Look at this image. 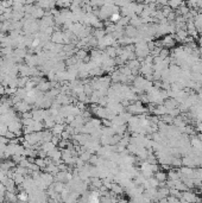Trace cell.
<instances>
[{"label": "cell", "instance_id": "obj_9", "mask_svg": "<svg viewBox=\"0 0 202 203\" xmlns=\"http://www.w3.org/2000/svg\"><path fill=\"white\" fill-rule=\"evenodd\" d=\"M64 129H66V126H64V125H62V124H56V125L54 126V129H51V133H53V135L61 137V134L63 133Z\"/></svg>", "mask_w": 202, "mask_h": 203}, {"label": "cell", "instance_id": "obj_6", "mask_svg": "<svg viewBox=\"0 0 202 203\" xmlns=\"http://www.w3.org/2000/svg\"><path fill=\"white\" fill-rule=\"evenodd\" d=\"M125 34H127L128 38H132V39H135V36H138L139 32H138V29L135 26H132V25H127L126 29H125Z\"/></svg>", "mask_w": 202, "mask_h": 203}, {"label": "cell", "instance_id": "obj_11", "mask_svg": "<svg viewBox=\"0 0 202 203\" xmlns=\"http://www.w3.org/2000/svg\"><path fill=\"white\" fill-rule=\"evenodd\" d=\"M4 200L10 203H16L18 201V196H17L14 192H8V191H6V192L4 194Z\"/></svg>", "mask_w": 202, "mask_h": 203}, {"label": "cell", "instance_id": "obj_15", "mask_svg": "<svg viewBox=\"0 0 202 203\" xmlns=\"http://www.w3.org/2000/svg\"><path fill=\"white\" fill-rule=\"evenodd\" d=\"M13 56L19 58V60H23L26 57V50L25 49H16L13 51Z\"/></svg>", "mask_w": 202, "mask_h": 203}, {"label": "cell", "instance_id": "obj_19", "mask_svg": "<svg viewBox=\"0 0 202 203\" xmlns=\"http://www.w3.org/2000/svg\"><path fill=\"white\" fill-rule=\"evenodd\" d=\"M18 200H19L21 203H25L29 201V194L26 191H20V194L18 195Z\"/></svg>", "mask_w": 202, "mask_h": 203}, {"label": "cell", "instance_id": "obj_20", "mask_svg": "<svg viewBox=\"0 0 202 203\" xmlns=\"http://www.w3.org/2000/svg\"><path fill=\"white\" fill-rule=\"evenodd\" d=\"M171 166L172 168H182V159L181 158H178V157H176V158H172V162H171Z\"/></svg>", "mask_w": 202, "mask_h": 203}, {"label": "cell", "instance_id": "obj_29", "mask_svg": "<svg viewBox=\"0 0 202 203\" xmlns=\"http://www.w3.org/2000/svg\"><path fill=\"white\" fill-rule=\"evenodd\" d=\"M5 87H4V86H1V84H0V96H4V95H5Z\"/></svg>", "mask_w": 202, "mask_h": 203}, {"label": "cell", "instance_id": "obj_21", "mask_svg": "<svg viewBox=\"0 0 202 203\" xmlns=\"http://www.w3.org/2000/svg\"><path fill=\"white\" fill-rule=\"evenodd\" d=\"M43 127H44V125H43L42 122L34 121V126H32V131H34V133H36V132H42Z\"/></svg>", "mask_w": 202, "mask_h": 203}, {"label": "cell", "instance_id": "obj_27", "mask_svg": "<svg viewBox=\"0 0 202 203\" xmlns=\"http://www.w3.org/2000/svg\"><path fill=\"white\" fill-rule=\"evenodd\" d=\"M2 137H5L7 140H12V139H14L16 138V135H14V133H12V132H10V131H7L5 134L2 135Z\"/></svg>", "mask_w": 202, "mask_h": 203}, {"label": "cell", "instance_id": "obj_17", "mask_svg": "<svg viewBox=\"0 0 202 203\" xmlns=\"http://www.w3.org/2000/svg\"><path fill=\"white\" fill-rule=\"evenodd\" d=\"M13 181H14V183H16V185H23L24 182H25V176H21V175H18V174H14Z\"/></svg>", "mask_w": 202, "mask_h": 203}, {"label": "cell", "instance_id": "obj_2", "mask_svg": "<svg viewBox=\"0 0 202 203\" xmlns=\"http://www.w3.org/2000/svg\"><path fill=\"white\" fill-rule=\"evenodd\" d=\"M127 109L131 114H141V113H144V112L146 111L145 107H144V105H143L140 101L135 102V103H132V105H128Z\"/></svg>", "mask_w": 202, "mask_h": 203}, {"label": "cell", "instance_id": "obj_13", "mask_svg": "<svg viewBox=\"0 0 202 203\" xmlns=\"http://www.w3.org/2000/svg\"><path fill=\"white\" fill-rule=\"evenodd\" d=\"M111 192L112 194H114V195H120V194H122V190H124V188L121 187L119 183H112V187H111Z\"/></svg>", "mask_w": 202, "mask_h": 203}, {"label": "cell", "instance_id": "obj_30", "mask_svg": "<svg viewBox=\"0 0 202 203\" xmlns=\"http://www.w3.org/2000/svg\"><path fill=\"white\" fill-rule=\"evenodd\" d=\"M4 64H5V58L0 56V69H1V68L4 67Z\"/></svg>", "mask_w": 202, "mask_h": 203}, {"label": "cell", "instance_id": "obj_16", "mask_svg": "<svg viewBox=\"0 0 202 203\" xmlns=\"http://www.w3.org/2000/svg\"><path fill=\"white\" fill-rule=\"evenodd\" d=\"M92 181V187L94 188V189H100L101 187L103 185V181L102 179H100V178H92L90 179Z\"/></svg>", "mask_w": 202, "mask_h": 203}, {"label": "cell", "instance_id": "obj_4", "mask_svg": "<svg viewBox=\"0 0 202 203\" xmlns=\"http://www.w3.org/2000/svg\"><path fill=\"white\" fill-rule=\"evenodd\" d=\"M14 109L17 111V112H19V113H26V112H30V109H31V106L25 101H19L18 103H16L14 105Z\"/></svg>", "mask_w": 202, "mask_h": 203}, {"label": "cell", "instance_id": "obj_25", "mask_svg": "<svg viewBox=\"0 0 202 203\" xmlns=\"http://www.w3.org/2000/svg\"><path fill=\"white\" fill-rule=\"evenodd\" d=\"M56 5L63 7V10H66V7L71 6V2H69V1H58V2H56Z\"/></svg>", "mask_w": 202, "mask_h": 203}, {"label": "cell", "instance_id": "obj_31", "mask_svg": "<svg viewBox=\"0 0 202 203\" xmlns=\"http://www.w3.org/2000/svg\"><path fill=\"white\" fill-rule=\"evenodd\" d=\"M196 7H201L202 8V1H196Z\"/></svg>", "mask_w": 202, "mask_h": 203}, {"label": "cell", "instance_id": "obj_12", "mask_svg": "<svg viewBox=\"0 0 202 203\" xmlns=\"http://www.w3.org/2000/svg\"><path fill=\"white\" fill-rule=\"evenodd\" d=\"M44 13H45L44 10H42V8L38 6H34V12L31 13V16L34 17V19H39V18H43V17H44Z\"/></svg>", "mask_w": 202, "mask_h": 203}, {"label": "cell", "instance_id": "obj_7", "mask_svg": "<svg viewBox=\"0 0 202 203\" xmlns=\"http://www.w3.org/2000/svg\"><path fill=\"white\" fill-rule=\"evenodd\" d=\"M51 82H49V81H44V80H42V82H39L38 84H37V87L36 88L39 90L40 93L42 92H48L49 89H51Z\"/></svg>", "mask_w": 202, "mask_h": 203}, {"label": "cell", "instance_id": "obj_24", "mask_svg": "<svg viewBox=\"0 0 202 203\" xmlns=\"http://www.w3.org/2000/svg\"><path fill=\"white\" fill-rule=\"evenodd\" d=\"M169 56V50L168 49H165V47H163L161 50V54H159V57H161L162 60H165V58H168Z\"/></svg>", "mask_w": 202, "mask_h": 203}, {"label": "cell", "instance_id": "obj_23", "mask_svg": "<svg viewBox=\"0 0 202 203\" xmlns=\"http://www.w3.org/2000/svg\"><path fill=\"white\" fill-rule=\"evenodd\" d=\"M183 2H181V1H168V6L171 7L172 8V11L174 10H177V7L181 6Z\"/></svg>", "mask_w": 202, "mask_h": 203}, {"label": "cell", "instance_id": "obj_3", "mask_svg": "<svg viewBox=\"0 0 202 203\" xmlns=\"http://www.w3.org/2000/svg\"><path fill=\"white\" fill-rule=\"evenodd\" d=\"M159 44L163 47H165V49L175 47V36L174 34H167V36H164L162 38V41L159 42Z\"/></svg>", "mask_w": 202, "mask_h": 203}, {"label": "cell", "instance_id": "obj_8", "mask_svg": "<svg viewBox=\"0 0 202 203\" xmlns=\"http://www.w3.org/2000/svg\"><path fill=\"white\" fill-rule=\"evenodd\" d=\"M168 174V179H170V181H174V182H176V181H180V178H181V174L177 171V170L175 169H170L167 172Z\"/></svg>", "mask_w": 202, "mask_h": 203}, {"label": "cell", "instance_id": "obj_18", "mask_svg": "<svg viewBox=\"0 0 202 203\" xmlns=\"http://www.w3.org/2000/svg\"><path fill=\"white\" fill-rule=\"evenodd\" d=\"M34 164H36V165H37V166H38L40 170L45 169V168H47V163H45V159H43V158H39V157L34 159Z\"/></svg>", "mask_w": 202, "mask_h": 203}, {"label": "cell", "instance_id": "obj_28", "mask_svg": "<svg viewBox=\"0 0 202 203\" xmlns=\"http://www.w3.org/2000/svg\"><path fill=\"white\" fill-rule=\"evenodd\" d=\"M21 118H23V120H25V119H32V112L23 113V114H21Z\"/></svg>", "mask_w": 202, "mask_h": 203}, {"label": "cell", "instance_id": "obj_1", "mask_svg": "<svg viewBox=\"0 0 202 203\" xmlns=\"http://www.w3.org/2000/svg\"><path fill=\"white\" fill-rule=\"evenodd\" d=\"M180 201H186V202H189V203H201L200 197L197 196L195 192L190 191V190H187V191L182 192Z\"/></svg>", "mask_w": 202, "mask_h": 203}, {"label": "cell", "instance_id": "obj_26", "mask_svg": "<svg viewBox=\"0 0 202 203\" xmlns=\"http://www.w3.org/2000/svg\"><path fill=\"white\" fill-rule=\"evenodd\" d=\"M119 20H120V14L118 12H115L111 16V23H118Z\"/></svg>", "mask_w": 202, "mask_h": 203}, {"label": "cell", "instance_id": "obj_14", "mask_svg": "<svg viewBox=\"0 0 202 203\" xmlns=\"http://www.w3.org/2000/svg\"><path fill=\"white\" fill-rule=\"evenodd\" d=\"M155 178L158 181V182H167L168 181V174L165 171H158L155 174Z\"/></svg>", "mask_w": 202, "mask_h": 203}, {"label": "cell", "instance_id": "obj_10", "mask_svg": "<svg viewBox=\"0 0 202 203\" xmlns=\"http://www.w3.org/2000/svg\"><path fill=\"white\" fill-rule=\"evenodd\" d=\"M44 171H45L47 174H50V175H53V176L57 175V174L60 172V170H58V166H57V165H55L54 163H53V164H50V165H47V168L44 169Z\"/></svg>", "mask_w": 202, "mask_h": 203}, {"label": "cell", "instance_id": "obj_22", "mask_svg": "<svg viewBox=\"0 0 202 203\" xmlns=\"http://www.w3.org/2000/svg\"><path fill=\"white\" fill-rule=\"evenodd\" d=\"M29 80H30L29 77H19L18 79V88H25Z\"/></svg>", "mask_w": 202, "mask_h": 203}, {"label": "cell", "instance_id": "obj_5", "mask_svg": "<svg viewBox=\"0 0 202 203\" xmlns=\"http://www.w3.org/2000/svg\"><path fill=\"white\" fill-rule=\"evenodd\" d=\"M50 41L54 44H62L63 45V32L61 31H55L54 34L50 36Z\"/></svg>", "mask_w": 202, "mask_h": 203}]
</instances>
